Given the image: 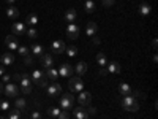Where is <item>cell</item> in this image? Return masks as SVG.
Here are the masks:
<instances>
[{
	"label": "cell",
	"mask_w": 158,
	"mask_h": 119,
	"mask_svg": "<svg viewBox=\"0 0 158 119\" xmlns=\"http://www.w3.org/2000/svg\"><path fill=\"white\" fill-rule=\"evenodd\" d=\"M73 114L76 119H89V113L85 110V107H79V108H74L73 110Z\"/></svg>",
	"instance_id": "13"
},
{
	"label": "cell",
	"mask_w": 158,
	"mask_h": 119,
	"mask_svg": "<svg viewBox=\"0 0 158 119\" xmlns=\"http://www.w3.org/2000/svg\"><path fill=\"white\" fill-rule=\"evenodd\" d=\"M6 72H5V65H2V64H0V76H3Z\"/></svg>",
	"instance_id": "43"
},
{
	"label": "cell",
	"mask_w": 158,
	"mask_h": 119,
	"mask_svg": "<svg viewBox=\"0 0 158 119\" xmlns=\"http://www.w3.org/2000/svg\"><path fill=\"white\" fill-rule=\"evenodd\" d=\"M0 119H6V117H2V116H0Z\"/></svg>",
	"instance_id": "51"
},
{
	"label": "cell",
	"mask_w": 158,
	"mask_h": 119,
	"mask_svg": "<svg viewBox=\"0 0 158 119\" xmlns=\"http://www.w3.org/2000/svg\"><path fill=\"white\" fill-rule=\"evenodd\" d=\"M25 33H27V37H29V38H36V37H38V32H36L35 29H29Z\"/></svg>",
	"instance_id": "36"
},
{
	"label": "cell",
	"mask_w": 158,
	"mask_h": 119,
	"mask_svg": "<svg viewBox=\"0 0 158 119\" xmlns=\"http://www.w3.org/2000/svg\"><path fill=\"white\" fill-rule=\"evenodd\" d=\"M15 107H16L18 110H24V108H25V100H24V99H16Z\"/></svg>",
	"instance_id": "32"
},
{
	"label": "cell",
	"mask_w": 158,
	"mask_h": 119,
	"mask_svg": "<svg viewBox=\"0 0 158 119\" xmlns=\"http://www.w3.org/2000/svg\"><path fill=\"white\" fill-rule=\"evenodd\" d=\"M51 119H52V117H51Z\"/></svg>",
	"instance_id": "52"
},
{
	"label": "cell",
	"mask_w": 158,
	"mask_h": 119,
	"mask_svg": "<svg viewBox=\"0 0 158 119\" xmlns=\"http://www.w3.org/2000/svg\"><path fill=\"white\" fill-rule=\"evenodd\" d=\"M0 92H3V84L0 83Z\"/></svg>",
	"instance_id": "50"
},
{
	"label": "cell",
	"mask_w": 158,
	"mask_h": 119,
	"mask_svg": "<svg viewBox=\"0 0 158 119\" xmlns=\"http://www.w3.org/2000/svg\"><path fill=\"white\" fill-rule=\"evenodd\" d=\"M97 62L101 65V67H104V65L108 64V59H106V56H104L103 52H98V54H97Z\"/></svg>",
	"instance_id": "28"
},
{
	"label": "cell",
	"mask_w": 158,
	"mask_h": 119,
	"mask_svg": "<svg viewBox=\"0 0 158 119\" xmlns=\"http://www.w3.org/2000/svg\"><path fill=\"white\" fill-rule=\"evenodd\" d=\"M62 94V86L59 84V83H52L51 86H48V95L51 97V99H56V97H59Z\"/></svg>",
	"instance_id": "6"
},
{
	"label": "cell",
	"mask_w": 158,
	"mask_h": 119,
	"mask_svg": "<svg viewBox=\"0 0 158 119\" xmlns=\"http://www.w3.org/2000/svg\"><path fill=\"white\" fill-rule=\"evenodd\" d=\"M77 102H79L81 107H89V105L92 103V94H90V92L81 90V92H79V97H77Z\"/></svg>",
	"instance_id": "7"
},
{
	"label": "cell",
	"mask_w": 158,
	"mask_h": 119,
	"mask_svg": "<svg viewBox=\"0 0 158 119\" xmlns=\"http://www.w3.org/2000/svg\"><path fill=\"white\" fill-rule=\"evenodd\" d=\"M85 33H87L89 37H95V35L98 33V25H97V22H89L87 27H85Z\"/></svg>",
	"instance_id": "16"
},
{
	"label": "cell",
	"mask_w": 158,
	"mask_h": 119,
	"mask_svg": "<svg viewBox=\"0 0 158 119\" xmlns=\"http://www.w3.org/2000/svg\"><path fill=\"white\" fill-rule=\"evenodd\" d=\"M30 52L33 57H41L44 54V48L41 45H33V46H30Z\"/></svg>",
	"instance_id": "17"
},
{
	"label": "cell",
	"mask_w": 158,
	"mask_h": 119,
	"mask_svg": "<svg viewBox=\"0 0 158 119\" xmlns=\"http://www.w3.org/2000/svg\"><path fill=\"white\" fill-rule=\"evenodd\" d=\"M57 72H59V76H63V78H70V76L73 75V67H71L70 64H67V62H65V64H62V65H60V68H59Z\"/></svg>",
	"instance_id": "8"
},
{
	"label": "cell",
	"mask_w": 158,
	"mask_h": 119,
	"mask_svg": "<svg viewBox=\"0 0 158 119\" xmlns=\"http://www.w3.org/2000/svg\"><path fill=\"white\" fill-rule=\"evenodd\" d=\"M150 5H147V3H142L141 7H139V15H142V16H147V15H150Z\"/></svg>",
	"instance_id": "26"
},
{
	"label": "cell",
	"mask_w": 158,
	"mask_h": 119,
	"mask_svg": "<svg viewBox=\"0 0 158 119\" xmlns=\"http://www.w3.org/2000/svg\"><path fill=\"white\" fill-rule=\"evenodd\" d=\"M30 119H41V113H40V111H32Z\"/></svg>",
	"instance_id": "39"
},
{
	"label": "cell",
	"mask_w": 158,
	"mask_h": 119,
	"mask_svg": "<svg viewBox=\"0 0 158 119\" xmlns=\"http://www.w3.org/2000/svg\"><path fill=\"white\" fill-rule=\"evenodd\" d=\"M122 107H123V110H127L130 113H136L139 110V105L136 102V97H133V95H123Z\"/></svg>",
	"instance_id": "1"
},
{
	"label": "cell",
	"mask_w": 158,
	"mask_h": 119,
	"mask_svg": "<svg viewBox=\"0 0 158 119\" xmlns=\"http://www.w3.org/2000/svg\"><path fill=\"white\" fill-rule=\"evenodd\" d=\"M65 51H67V54L70 57H74L77 54V48L76 46H67V48H65Z\"/></svg>",
	"instance_id": "30"
},
{
	"label": "cell",
	"mask_w": 158,
	"mask_h": 119,
	"mask_svg": "<svg viewBox=\"0 0 158 119\" xmlns=\"http://www.w3.org/2000/svg\"><path fill=\"white\" fill-rule=\"evenodd\" d=\"M67 37L71 38V40H76L79 37V27L76 24H68V27H67Z\"/></svg>",
	"instance_id": "12"
},
{
	"label": "cell",
	"mask_w": 158,
	"mask_h": 119,
	"mask_svg": "<svg viewBox=\"0 0 158 119\" xmlns=\"http://www.w3.org/2000/svg\"><path fill=\"white\" fill-rule=\"evenodd\" d=\"M0 110H2V111H8L10 110V103L6 100H2V102H0Z\"/></svg>",
	"instance_id": "34"
},
{
	"label": "cell",
	"mask_w": 158,
	"mask_h": 119,
	"mask_svg": "<svg viewBox=\"0 0 158 119\" xmlns=\"http://www.w3.org/2000/svg\"><path fill=\"white\" fill-rule=\"evenodd\" d=\"M59 113H60V108H49V110H48L49 117H57Z\"/></svg>",
	"instance_id": "33"
},
{
	"label": "cell",
	"mask_w": 158,
	"mask_h": 119,
	"mask_svg": "<svg viewBox=\"0 0 158 119\" xmlns=\"http://www.w3.org/2000/svg\"><path fill=\"white\" fill-rule=\"evenodd\" d=\"M6 119H21V110H18V108H15L10 114H8V117Z\"/></svg>",
	"instance_id": "29"
},
{
	"label": "cell",
	"mask_w": 158,
	"mask_h": 119,
	"mask_svg": "<svg viewBox=\"0 0 158 119\" xmlns=\"http://www.w3.org/2000/svg\"><path fill=\"white\" fill-rule=\"evenodd\" d=\"M0 60H2V65H11L13 62H15V56H13L11 52H5Z\"/></svg>",
	"instance_id": "23"
},
{
	"label": "cell",
	"mask_w": 158,
	"mask_h": 119,
	"mask_svg": "<svg viewBox=\"0 0 158 119\" xmlns=\"http://www.w3.org/2000/svg\"><path fill=\"white\" fill-rule=\"evenodd\" d=\"M57 119H70V113L68 111H60L59 116H57Z\"/></svg>",
	"instance_id": "37"
},
{
	"label": "cell",
	"mask_w": 158,
	"mask_h": 119,
	"mask_svg": "<svg viewBox=\"0 0 158 119\" xmlns=\"http://www.w3.org/2000/svg\"><path fill=\"white\" fill-rule=\"evenodd\" d=\"M25 22H27L29 25H36V22H38L36 15H29V16H27V19H25Z\"/></svg>",
	"instance_id": "31"
},
{
	"label": "cell",
	"mask_w": 158,
	"mask_h": 119,
	"mask_svg": "<svg viewBox=\"0 0 158 119\" xmlns=\"http://www.w3.org/2000/svg\"><path fill=\"white\" fill-rule=\"evenodd\" d=\"M84 8H85V13H94L95 10H97V3L94 2V0H85L84 2Z\"/></svg>",
	"instance_id": "22"
},
{
	"label": "cell",
	"mask_w": 158,
	"mask_h": 119,
	"mask_svg": "<svg viewBox=\"0 0 158 119\" xmlns=\"http://www.w3.org/2000/svg\"><path fill=\"white\" fill-rule=\"evenodd\" d=\"M15 2H16V0H6V3H8V5H11V3H15Z\"/></svg>",
	"instance_id": "49"
},
{
	"label": "cell",
	"mask_w": 158,
	"mask_h": 119,
	"mask_svg": "<svg viewBox=\"0 0 158 119\" xmlns=\"http://www.w3.org/2000/svg\"><path fill=\"white\" fill-rule=\"evenodd\" d=\"M87 68H89V67H87V64L81 60V62H77V64H76L74 72L77 73V76H84V75L87 73Z\"/></svg>",
	"instance_id": "15"
},
{
	"label": "cell",
	"mask_w": 158,
	"mask_h": 119,
	"mask_svg": "<svg viewBox=\"0 0 158 119\" xmlns=\"http://www.w3.org/2000/svg\"><path fill=\"white\" fill-rule=\"evenodd\" d=\"M115 3V0H101V5L104 7V8H109V7H112Z\"/></svg>",
	"instance_id": "35"
},
{
	"label": "cell",
	"mask_w": 158,
	"mask_h": 119,
	"mask_svg": "<svg viewBox=\"0 0 158 119\" xmlns=\"http://www.w3.org/2000/svg\"><path fill=\"white\" fill-rule=\"evenodd\" d=\"M44 78H46V79H51V81H56V79L59 78V72H57L56 68H52V67H51V68L46 70Z\"/></svg>",
	"instance_id": "20"
},
{
	"label": "cell",
	"mask_w": 158,
	"mask_h": 119,
	"mask_svg": "<svg viewBox=\"0 0 158 119\" xmlns=\"http://www.w3.org/2000/svg\"><path fill=\"white\" fill-rule=\"evenodd\" d=\"M11 32H13V35H24L25 32H27V29H25V24L24 22H15L11 25Z\"/></svg>",
	"instance_id": "10"
},
{
	"label": "cell",
	"mask_w": 158,
	"mask_h": 119,
	"mask_svg": "<svg viewBox=\"0 0 158 119\" xmlns=\"http://www.w3.org/2000/svg\"><path fill=\"white\" fill-rule=\"evenodd\" d=\"M5 45L10 48V51H15L19 48V42H18V37L16 35H8L5 38Z\"/></svg>",
	"instance_id": "9"
},
{
	"label": "cell",
	"mask_w": 158,
	"mask_h": 119,
	"mask_svg": "<svg viewBox=\"0 0 158 119\" xmlns=\"http://www.w3.org/2000/svg\"><path fill=\"white\" fill-rule=\"evenodd\" d=\"M36 84H38L40 87H46V86H48V81H46V78H43V79H40V81H38Z\"/></svg>",
	"instance_id": "40"
},
{
	"label": "cell",
	"mask_w": 158,
	"mask_h": 119,
	"mask_svg": "<svg viewBox=\"0 0 158 119\" xmlns=\"http://www.w3.org/2000/svg\"><path fill=\"white\" fill-rule=\"evenodd\" d=\"M44 78V73L43 72H40V70H35V72H32V76H30V79H32V83H38L40 79H43Z\"/></svg>",
	"instance_id": "25"
},
{
	"label": "cell",
	"mask_w": 158,
	"mask_h": 119,
	"mask_svg": "<svg viewBox=\"0 0 158 119\" xmlns=\"http://www.w3.org/2000/svg\"><path fill=\"white\" fill-rule=\"evenodd\" d=\"M6 16H8L10 19H16V18L19 16V10H18L16 7H10V8L6 10Z\"/></svg>",
	"instance_id": "24"
},
{
	"label": "cell",
	"mask_w": 158,
	"mask_h": 119,
	"mask_svg": "<svg viewBox=\"0 0 158 119\" xmlns=\"http://www.w3.org/2000/svg\"><path fill=\"white\" fill-rule=\"evenodd\" d=\"M65 42H62V40H56L54 43L51 45V49H52V52L54 54H62V52H65Z\"/></svg>",
	"instance_id": "11"
},
{
	"label": "cell",
	"mask_w": 158,
	"mask_h": 119,
	"mask_svg": "<svg viewBox=\"0 0 158 119\" xmlns=\"http://www.w3.org/2000/svg\"><path fill=\"white\" fill-rule=\"evenodd\" d=\"M24 62H25V65H32V64H33V56H30V54L25 56V57H24Z\"/></svg>",
	"instance_id": "38"
},
{
	"label": "cell",
	"mask_w": 158,
	"mask_h": 119,
	"mask_svg": "<svg viewBox=\"0 0 158 119\" xmlns=\"http://www.w3.org/2000/svg\"><path fill=\"white\" fill-rule=\"evenodd\" d=\"M68 87H70V92H71V94H74V92H81L82 87H84L81 76H73V78H70Z\"/></svg>",
	"instance_id": "3"
},
{
	"label": "cell",
	"mask_w": 158,
	"mask_h": 119,
	"mask_svg": "<svg viewBox=\"0 0 158 119\" xmlns=\"http://www.w3.org/2000/svg\"><path fill=\"white\" fill-rule=\"evenodd\" d=\"M40 59H41V65H43V68H46V70H48V68H51L52 65H54V59H52V56H51V54H43Z\"/></svg>",
	"instance_id": "14"
},
{
	"label": "cell",
	"mask_w": 158,
	"mask_h": 119,
	"mask_svg": "<svg viewBox=\"0 0 158 119\" xmlns=\"http://www.w3.org/2000/svg\"><path fill=\"white\" fill-rule=\"evenodd\" d=\"M87 113H89V116H95V114H97V108H94V107H90V108L87 110Z\"/></svg>",
	"instance_id": "41"
},
{
	"label": "cell",
	"mask_w": 158,
	"mask_h": 119,
	"mask_svg": "<svg viewBox=\"0 0 158 119\" xmlns=\"http://www.w3.org/2000/svg\"><path fill=\"white\" fill-rule=\"evenodd\" d=\"M59 102H60V108L63 111H70L73 108V103H74V95L71 94V92H70V94H63L59 99Z\"/></svg>",
	"instance_id": "2"
},
{
	"label": "cell",
	"mask_w": 158,
	"mask_h": 119,
	"mask_svg": "<svg viewBox=\"0 0 158 119\" xmlns=\"http://www.w3.org/2000/svg\"><path fill=\"white\" fill-rule=\"evenodd\" d=\"M19 86H21V89H22L24 94H30V92H32V86H33L30 76H29V75H21Z\"/></svg>",
	"instance_id": "4"
},
{
	"label": "cell",
	"mask_w": 158,
	"mask_h": 119,
	"mask_svg": "<svg viewBox=\"0 0 158 119\" xmlns=\"http://www.w3.org/2000/svg\"><path fill=\"white\" fill-rule=\"evenodd\" d=\"M152 60H153V64H156V62H158V57H156V54L152 57Z\"/></svg>",
	"instance_id": "48"
},
{
	"label": "cell",
	"mask_w": 158,
	"mask_h": 119,
	"mask_svg": "<svg viewBox=\"0 0 158 119\" xmlns=\"http://www.w3.org/2000/svg\"><path fill=\"white\" fill-rule=\"evenodd\" d=\"M156 46H158V42H156V38H155L153 42H152V48H153V49H156Z\"/></svg>",
	"instance_id": "46"
},
{
	"label": "cell",
	"mask_w": 158,
	"mask_h": 119,
	"mask_svg": "<svg viewBox=\"0 0 158 119\" xmlns=\"http://www.w3.org/2000/svg\"><path fill=\"white\" fill-rule=\"evenodd\" d=\"M3 94L6 97H18L19 95V86L13 84V83H6L3 86Z\"/></svg>",
	"instance_id": "5"
},
{
	"label": "cell",
	"mask_w": 158,
	"mask_h": 119,
	"mask_svg": "<svg viewBox=\"0 0 158 119\" xmlns=\"http://www.w3.org/2000/svg\"><path fill=\"white\" fill-rule=\"evenodd\" d=\"M118 92H120L122 95H131V92H133V89H131V86H130V84L122 83L120 86H118Z\"/></svg>",
	"instance_id": "21"
},
{
	"label": "cell",
	"mask_w": 158,
	"mask_h": 119,
	"mask_svg": "<svg viewBox=\"0 0 158 119\" xmlns=\"http://www.w3.org/2000/svg\"><path fill=\"white\" fill-rule=\"evenodd\" d=\"M2 79H3V83H10V75H8V73H5Z\"/></svg>",
	"instance_id": "44"
},
{
	"label": "cell",
	"mask_w": 158,
	"mask_h": 119,
	"mask_svg": "<svg viewBox=\"0 0 158 119\" xmlns=\"http://www.w3.org/2000/svg\"><path fill=\"white\" fill-rule=\"evenodd\" d=\"M92 38H94V45H100V43H101L100 37H97V35H95V37H92Z\"/></svg>",
	"instance_id": "42"
},
{
	"label": "cell",
	"mask_w": 158,
	"mask_h": 119,
	"mask_svg": "<svg viewBox=\"0 0 158 119\" xmlns=\"http://www.w3.org/2000/svg\"><path fill=\"white\" fill-rule=\"evenodd\" d=\"M122 72V67H120V64L118 62H111L108 65V73H114V75H118Z\"/></svg>",
	"instance_id": "18"
},
{
	"label": "cell",
	"mask_w": 158,
	"mask_h": 119,
	"mask_svg": "<svg viewBox=\"0 0 158 119\" xmlns=\"http://www.w3.org/2000/svg\"><path fill=\"white\" fill-rule=\"evenodd\" d=\"M76 18H77V13H76V10H74V8L67 10V13H65V19H67L70 24H73V22L76 21Z\"/></svg>",
	"instance_id": "19"
},
{
	"label": "cell",
	"mask_w": 158,
	"mask_h": 119,
	"mask_svg": "<svg viewBox=\"0 0 158 119\" xmlns=\"http://www.w3.org/2000/svg\"><path fill=\"white\" fill-rule=\"evenodd\" d=\"M18 52H19V54H21L22 57H25V56H29V54H30V48H29V46H24V45H22V46L19 45Z\"/></svg>",
	"instance_id": "27"
},
{
	"label": "cell",
	"mask_w": 158,
	"mask_h": 119,
	"mask_svg": "<svg viewBox=\"0 0 158 119\" xmlns=\"http://www.w3.org/2000/svg\"><path fill=\"white\" fill-rule=\"evenodd\" d=\"M15 79H16V81H19V79H21V75H19V73H16V75H15Z\"/></svg>",
	"instance_id": "47"
},
{
	"label": "cell",
	"mask_w": 158,
	"mask_h": 119,
	"mask_svg": "<svg viewBox=\"0 0 158 119\" xmlns=\"http://www.w3.org/2000/svg\"><path fill=\"white\" fill-rule=\"evenodd\" d=\"M100 75H101V76H106V75H108V68H101V70H100Z\"/></svg>",
	"instance_id": "45"
}]
</instances>
